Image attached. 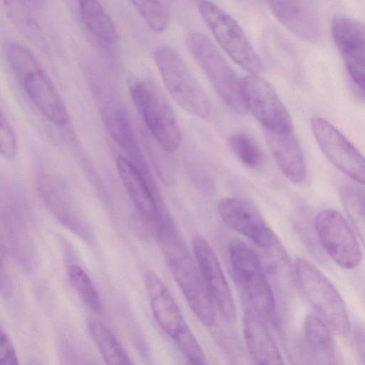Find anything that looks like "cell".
I'll use <instances>...</instances> for the list:
<instances>
[{"instance_id":"603a6c76","label":"cell","mask_w":365,"mask_h":365,"mask_svg":"<svg viewBox=\"0 0 365 365\" xmlns=\"http://www.w3.org/2000/svg\"><path fill=\"white\" fill-rule=\"evenodd\" d=\"M90 334L103 360L108 364H130V357L110 330L95 320L88 322Z\"/></svg>"},{"instance_id":"9a60e30c","label":"cell","mask_w":365,"mask_h":365,"mask_svg":"<svg viewBox=\"0 0 365 365\" xmlns=\"http://www.w3.org/2000/svg\"><path fill=\"white\" fill-rule=\"evenodd\" d=\"M145 284L153 314L160 328L175 344L190 334L192 331L170 291L160 278L148 272Z\"/></svg>"},{"instance_id":"4dcf8cb0","label":"cell","mask_w":365,"mask_h":365,"mask_svg":"<svg viewBox=\"0 0 365 365\" xmlns=\"http://www.w3.org/2000/svg\"><path fill=\"white\" fill-rule=\"evenodd\" d=\"M354 341L359 355L365 364V330L358 328L354 332Z\"/></svg>"},{"instance_id":"cb8c5ba5","label":"cell","mask_w":365,"mask_h":365,"mask_svg":"<svg viewBox=\"0 0 365 365\" xmlns=\"http://www.w3.org/2000/svg\"><path fill=\"white\" fill-rule=\"evenodd\" d=\"M344 210L365 247V190L346 185L341 191Z\"/></svg>"},{"instance_id":"f546056e","label":"cell","mask_w":365,"mask_h":365,"mask_svg":"<svg viewBox=\"0 0 365 365\" xmlns=\"http://www.w3.org/2000/svg\"><path fill=\"white\" fill-rule=\"evenodd\" d=\"M19 363L16 350L8 334L1 331L0 338V364H17Z\"/></svg>"},{"instance_id":"8fae6325","label":"cell","mask_w":365,"mask_h":365,"mask_svg":"<svg viewBox=\"0 0 365 365\" xmlns=\"http://www.w3.org/2000/svg\"><path fill=\"white\" fill-rule=\"evenodd\" d=\"M245 101L263 129L293 130L291 115L276 91L259 74H248L242 78Z\"/></svg>"},{"instance_id":"7402d4cb","label":"cell","mask_w":365,"mask_h":365,"mask_svg":"<svg viewBox=\"0 0 365 365\" xmlns=\"http://www.w3.org/2000/svg\"><path fill=\"white\" fill-rule=\"evenodd\" d=\"M104 124L113 139L138 163L141 156L130 122L124 110L118 108H106L102 114Z\"/></svg>"},{"instance_id":"83f0119b","label":"cell","mask_w":365,"mask_h":365,"mask_svg":"<svg viewBox=\"0 0 365 365\" xmlns=\"http://www.w3.org/2000/svg\"><path fill=\"white\" fill-rule=\"evenodd\" d=\"M154 31H163L169 23V10L165 0H128Z\"/></svg>"},{"instance_id":"52a82bcc","label":"cell","mask_w":365,"mask_h":365,"mask_svg":"<svg viewBox=\"0 0 365 365\" xmlns=\"http://www.w3.org/2000/svg\"><path fill=\"white\" fill-rule=\"evenodd\" d=\"M198 9L222 50L249 74H259L262 62L238 22L210 1H201Z\"/></svg>"},{"instance_id":"2e32d148","label":"cell","mask_w":365,"mask_h":365,"mask_svg":"<svg viewBox=\"0 0 365 365\" xmlns=\"http://www.w3.org/2000/svg\"><path fill=\"white\" fill-rule=\"evenodd\" d=\"M115 165L120 180L133 204L140 214L148 222L154 225L158 231L164 220L143 170L122 155L117 157Z\"/></svg>"},{"instance_id":"d4e9b609","label":"cell","mask_w":365,"mask_h":365,"mask_svg":"<svg viewBox=\"0 0 365 365\" xmlns=\"http://www.w3.org/2000/svg\"><path fill=\"white\" fill-rule=\"evenodd\" d=\"M5 11L12 24L28 38L41 39L40 27L31 12L26 0H2Z\"/></svg>"},{"instance_id":"1f68e13d","label":"cell","mask_w":365,"mask_h":365,"mask_svg":"<svg viewBox=\"0 0 365 365\" xmlns=\"http://www.w3.org/2000/svg\"><path fill=\"white\" fill-rule=\"evenodd\" d=\"M31 1L37 4L38 2H41L42 0H31Z\"/></svg>"},{"instance_id":"7a4b0ae2","label":"cell","mask_w":365,"mask_h":365,"mask_svg":"<svg viewBox=\"0 0 365 365\" xmlns=\"http://www.w3.org/2000/svg\"><path fill=\"white\" fill-rule=\"evenodd\" d=\"M6 56L15 78L41 113L54 124L67 123L66 107L34 53L13 41L6 45Z\"/></svg>"},{"instance_id":"7c38bea8","label":"cell","mask_w":365,"mask_h":365,"mask_svg":"<svg viewBox=\"0 0 365 365\" xmlns=\"http://www.w3.org/2000/svg\"><path fill=\"white\" fill-rule=\"evenodd\" d=\"M331 30L350 78L365 95V25L352 18L338 16L333 19Z\"/></svg>"},{"instance_id":"d6986e66","label":"cell","mask_w":365,"mask_h":365,"mask_svg":"<svg viewBox=\"0 0 365 365\" xmlns=\"http://www.w3.org/2000/svg\"><path fill=\"white\" fill-rule=\"evenodd\" d=\"M242 327L247 351L255 364H284L279 348L263 320V316L252 307L245 310Z\"/></svg>"},{"instance_id":"ac0fdd59","label":"cell","mask_w":365,"mask_h":365,"mask_svg":"<svg viewBox=\"0 0 365 365\" xmlns=\"http://www.w3.org/2000/svg\"><path fill=\"white\" fill-rule=\"evenodd\" d=\"M270 153L279 170L292 182H302L307 175L305 160L294 129H263Z\"/></svg>"},{"instance_id":"6da1fadb","label":"cell","mask_w":365,"mask_h":365,"mask_svg":"<svg viewBox=\"0 0 365 365\" xmlns=\"http://www.w3.org/2000/svg\"><path fill=\"white\" fill-rule=\"evenodd\" d=\"M169 269L194 314L205 325L215 322V304L197 262L178 233L167 222L158 232Z\"/></svg>"},{"instance_id":"4316f807","label":"cell","mask_w":365,"mask_h":365,"mask_svg":"<svg viewBox=\"0 0 365 365\" xmlns=\"http://www.w3.org/2000/svg\"><path fill=\"white\" fill-rule=\"evenodd\" d=\"M67 274L70 284L81 300L91 309L99 312L101 309L100 296L85 270L77 264H71Z\"/></svg>"},{"instance_id":"484cf974","label":"cell","mask_w":365,"mask_h":365,"mask_svg":"<svg viewBox=\"0 0 365 365\" xmlns=\"http://www.w3.org/2000/svg\"><path fill=\"white\" fill-rule=\"evenodd\" d=\"M228 145L237 158L250 169L260 168L264 154L257 143L245 133H235L228 138Z\"/></svg>"},{"instance_id":"ba28073f","label":"cell","mask_w":365,"mask_h":365,"mask_svg":"<svg viewBox=\"0 0 365 365\" xmlns=\"http://www.w3.org/2000/svg\"><path fill=\"white\" fill-rule=\"evenodd\" d=\"M229 256L236 279L252 307L263 317H272L274 297L257 254L242 240L232 239Z\"/></svg>"},{"instance_id":"277c9868","label":"cell","mask_w":365,"mask_h":365,"mask_svg":"<svg viewBox=\"0 0 365 365\" xmlns=\"http://www.w3.org/2000/svg\"><path fill=\"white\" fill-rule=\"evenodd\" d=\"M153 60L175 103L195 117L207 118L210 113L208 98L178 52L170 46L162 45L154 51Z\"/></svg>"},{"instance_id":"e0dca14e","label":"cell","mask_w":365,"mask_h":365,"mask_svg":"<svg viewBox=\"0 0 365 365\" xmlns=\"http://www.w3.org/2000/svg\"><path fill=\"white\" fill-rule=\"evenodd\" d=\"M272 15L293 34L309 42L321 34L319 16L307 0H265Z\"/></svg>"},{"instance_id":"f1b7e54d","label":"cell","mask_w":365,"mask_h":365,"mask_svg":"<svg viewBox=\"0 0 365 365\" xmlns=\"http://www.w3.org/2000/svg\"><path fill=\"white\" fill-rule=\"evenodd\" d=\"M17 144L15 133L9 121L3 113L0 117V153L1 155L9 159L15 157Z\"/></svg>"},{"instance_id":"5b68a950","label":"cell","mask_w":365,"mask_h":365,"mask_svg":"<svg viewBox=\"0 0 365 365\" xmlns=\"http://www.w3.org/2000/svg\"><path fill=\"white\" fill-rule=\"evenodd\" d=\"M129 90L133 103L153 137L165 151L175 152L180 144L181 133L166 98L147 81H133Z\"/></svg>"},{"instance_id":"5bb4252c","label":"cell","mask_w":365,"mask_h":365,"mask_svg":"<svg viewBox=\"0 0 365 365\" xmlns=\"http://www.w3.org/2000/svg\"><path fill=\"white\" fill-rule=\"evenodd\" d=\"M193 252L205 283L222 318L232 322L236 309L229 284L218 258L209 242L201 235L193 239Z\"/></svg>"},{"instance_id":"3957f363","label":"cell","mask_w":365,"mask_h":365,"mask_svg":"<svg viewBox=\"0 0 365 365\" xmlns=\"http://www.w3.org/2000/svg\"><path fill=\"white\" fill-rule=\"evenodd\" d=\"M187 47L215 91L234 112L246 115L242 79L227 62L217 47L204 34L191 32L186 37Z\"/></svg>"},{"instance_id":"8992f818","label":"cell","mask_w":365,"mask_h":365,"mask_svg":"<svg viewBox=\"0 0 365 365\" xmlns=\"http://www.w3.org/2000/svg\"><path fill=\"white\" fill-rule=\"evenodd\" d=\"M294 272L298 285L310 304L335 332L346 336L350 331L349 316L334 285L304 259L296 261Z\"/></svg>"},{"instance_id":"30bf717a","label":"cell","mask_w":365,"mask_h":365,"mask_svg":"<svg viewBox=\"0 0 365 365\" xmlns=\"http://www.w3.org/2000/svg\"><path fill=\"white\" fill-rule=\"evenodd\" d=\"M313 135L322 152L339 170L365 185V157L335 126L326 119L311 120Z\"/></svg>"},{"instance_id":"4fadbf2b","label":"cell","mask_w":365,"mask_h":365,"mask_svg":"<svg viewBox=\"0 0 365 365\" xmlns=\"http://www.w3.org/2000/svg\"><path fill=\"white\" fill-rule=\"evenodd\" d=\"M218 213L224 222L257 246L268 249L277 239L257 208L239 197H226L217 203Z\"/></svg>"},{"instance_id":"9c48e42d","label":"cell","mask_w":365,"mask_h":365,"mask_svg":"<svg viewBox=\"0 0 365 365\" xmlns=\"http://www.w3.org/2000/svg\"><path fill=\"white\" fill-rule=\"evenodd\" d=\"M314 227L323 249L335 263L346 269L359 264L362 255L359 243L339 211L321 210L315 217Z\"/></svg>"},{"instance_id":"ffe728a7","label":"cell","mask_w":365,"mask_h":365,"mask_svg":"<svg viewBox=\"0 0 365 365\" xmlns=\"http://www.w3.org/2000/svg\"><path fill=\"white\" fill-rule=\"evenodd\" d=\"M81 21L87 31L99 42L115 43L118 32L115 24L98 0H78Z\"/></svg>"},{"instance_id":"44dd1931","label":"cell","mask_w":365,"mask_h":365,"mask_svg":"<svg viewBox=\"0 0 365 365\" xmlns=\"http://www.w3.org/2000/svg\"><path fill=\"white\" fill-rule=\"evenodd\" d=\"M306 341L315 364H334L336 355L334 341L328 327L314 315L304 321Z\"/></svg>"}]
</instances>
